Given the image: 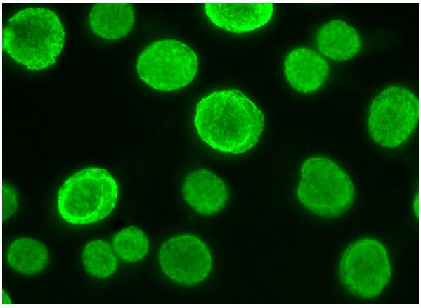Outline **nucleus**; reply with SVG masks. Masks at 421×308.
Instances as JSON below:
<instances>
[{"label": "nucleus", "instance_id": "nucleus-15", "mask_svg": "<svg viewBox=\"0 0 421 308\" xmlns=\"http://www.w3.org/2000/svg\"><path fill=\"white\" fill-rule=\"evenodd\" d=\"M82 262L86 271L96 278L109 276L117 267L111 245L102 240L86 244L82 252Z\"/></svg>", "mask_w": 421, "mask_h": 308}, {"label": "nucleus", "instance_id": "nucleus-7", "mask_svg": "<svg viewBox=\"0 0 421 308\" xmlns=\"http://www.w3.org/2000/svg\"><path fill=\"white\" fill-rule=\"evenodd\" d=\"M346 290L364 299L379 295L389 283L391 269L385 246L373 238H361L344 251L338 270Z\"/></svg>", "mask_w": 421, "mask_h": 308}, {"label": "nucleus", "instance_id": "nucleus-11", "mask_svg": "<svg viewBox=\"0 0 421 308\" xmlns=\"http://www.w3.org/2000/svg\"><path fill=\"white\" fill-rule=\"evenodd\" d=\"M286 79L297 91L311 93L324 83L330 68L326 60L315 51L300 47L292 51L284 62Z\"/></svg>", "mask_w": 421, "mask_h": 308}, {"label": "nucleus", "instance_id": "nucleus-6", "mask_svg": "<svg viewBox=\"0 0 421 308\" xmlns=\"http://www.w3.org/2000/svg\"><path fill=\"white\" fill-rule=\"evenodd\" d=\"M419 117L418 98L406 88L391 86L373 100L368 119V130L378 144L395 148L412 134Z\"/></svg>", "mask_w": 421, "mask_h": 308}, {"label": "nucleus", "instance_id": "nucleus-1", "mask_svg": "<svg viewBox=\"0 0 421 308\" xmlns=\"http://www.w3.org/2000/svg\"><path fill=\"white\" fill-rule=\"evenodd\" d=\"M194 125L212 148L241 154L252 149L264 129L262 111L242 91H214L196 105Z\"/></svg>", "mask_w": 421, "mask_h": 308}, {"label": "nucleus", "instance_id": "nucleus-8", "mask_svg": "<svg viewBox=\"0 0 421 308\" xmlns=\"http://www.w3.org/2000/svg\"><path fill=\"white\" fill-rule=\"evenodd\" d=\"M159 262L170 279L181 285H193L207 277L212 267V257L207 245L198 237L183 234L162 244Z\"/></svg>", "mask_w": 421, "mask_h": 308}, {"label": "nucleus", "instance_id": "nucleus-18", "mask_svg": "<svg viewBox=\"0 0 421 308\" xmlns=\"http://www.w3.org/2000/svg\"><path fill=\"white\" fill-rule=\"evenodd\" d=\"M420 193H417L415 197V199H414V201L413 203V207L414 212L418 219L420 218Z\"/></svg>", "mask_w": 421, "mask_h": 308}, {"label": "nucleus", "instance_id": "nucleus-4", "mask_svg": "<svg viewBox=\"0 0 421 308\" xmlns=\"http://www.w3.org/2000/svg\"><path fill=\"white\" fill-rule=\"evenodd\" d=\"M297 196L315 214L332 218L351 207L355 189L349 176L334 161L311 157L301 167Z\"/></svg>", "mask_w": 421, "mask_h": 308}, {"label": "nucleus", "instance_id": "nucleus-12", "mask_svg": "<svg viewBox=\"0 0 421 308\" xmlns=\"http://www.w3.org/2000/svg\"><path fill=\"white\" fill-rule=\"evenodd\" d=\"M89 20L98 36L107 39H119L127 34L134 26L133 6L129 3H96Z\"/></svg>", "mask_w": 421, "mask_h": 308}, {"label": "nucleus", "instance_id": "nucleus-13", "mask_svg": "<svg viewBox=\"0 0 421 308\" xmlns=\"http://www.w3.org/2000/svg\"><path fill=\"white\" fill-rule=\"evenodd\" d=\"M316 41L319 51L336 61L353 58L361 46L356 30L341 20H333L324 24L318 31Z\"/></svg>", "mask_w": 421, "mask_h": 308}, {"label": "nucleus", "instance_id": "nucleus-17", "mask_svg": "<svg viewBox=\"0 0 421 308\" xmlns=\"http://www.w3.org/2000/svg\"><path fill=\"white\" fill-rule=\"evenodd\" d=\"M18 205L17 192L14 186L9 183L3 182L2 185V221L9 218L15 211Z\"/></svg>", "mask_w": 421, "mask_h": 308}, {"label": "nucleus", "instance_id": "nucleus-16", "mask_svg": "<svg viewBox=\"0 0 421 308\" xmlns=\"http://www.w3.org/2000/svg\"><path fill=\"white\" fill-rule=\"evenodd\" d=\"M112 249L122 260L138 262L147 255L149 240L142 230L136 226H129L114 236Z\"/></svg>", "mask_w": 421, "mask_h": 308}, {"label": "nucleus", "instance_id": "nucleus-19", "mask_svg": "<svg viewBox=\"0 0 421 308\" xmlns=\"http://www.w3.org/2000/svg\"><path fill=\"white\" fill-rule=\"evenodd\" d=\"M2 304H11V301H10V298L8 297V295L6 293L5 291H3L2 293Z\"/></svg>", "mask_w": 421, "mask_h": 308}, {"label": "nucleus", "instance_id": "nucleus-2", "mask_svg": "<svg viewBox=\"0 0 421 308\" xmlns=\"http://www.w3.org/2000/svg\"><path fill=\"white\" fill-rule=\"evenodd\" d=\"M64 40L65 31L59 18L44 8H27L17 12L2 32L3 49L30 70L53 65Z\"/></svg>", "mask_w": 421, "mask_h": 308}, {"label": "nucleus", "instance_id": "nucleus-3", "mask_svg": "<svg viewBox=\"0 0 421 308\" xmlns=\"http://www.w3.org/2000/svg\"><path fill=\"white\" fill-rule=\"evenodd\" d=\"M118 186L105 169L89 167L67 178L58 191L61 217L72 224H86L105 218L115 208Z\"/></svg>", "mask_w": 421, "mask_h": 308}, {"label": "nucleus", "instance_id": "nucleus-5", "mask_svg": "<svg viewBox=\"0 0 421 308\" xmlns=\"http://www.w3.org/2000/svg\"><path fill=\"white\" fill-rule=\"evenodd\" d=\"M197 57L186 44L174 39L155 41L140 53L136 70L150 87L170 91L187 86L195 77Z\"/></svg>", "mask_w": 421, "mask_h": 308}, {"label": "nucleus", "instance_id": "nucleus-9", "mask_svg": "<svg viewBox=\"0 0 421 308\" xmlns=\"http://www.w3.org/2000/svg\"><path fill=\"white\" fill-rule=\"evenodd\" d=\"M205 12L216 26L240 34L266 25L273 12L272 3H205Z\"/></svg>", "mask_w": 421, "mask_h": 308}, {"label": "nucleus", "instance_id": "nucleus-10", "mask_svg": "<svg viewBox=\"0 0 421 308\" xmlns=\"http://www.w3.org/2000/svg\"><path fill=\"white\" fill-rule=\"evenodd\" d=\"M182 193L188 204L203 215L217 213L228 199V188L224 181L205 169L193 171L186 177Z\"/></svg>", "mask_w": 421, "mask_h": 308}, {"label": "nucleus", "instance_id": "nucleus-14", "mask_svg": "<svg viewBox=\"0 0 421 308\" xmlns=\"http://www.w3.org/2000/svg\"><path fill=\"white\" fill-rule=\"evenodd\" d=\"M7 261L15 270L27 274L41 271L48 261V252L37 240L21 238L14 240L7 252Z\"/></svg>", "mask_w": 421, "mask_h": 308}]
</instances>
